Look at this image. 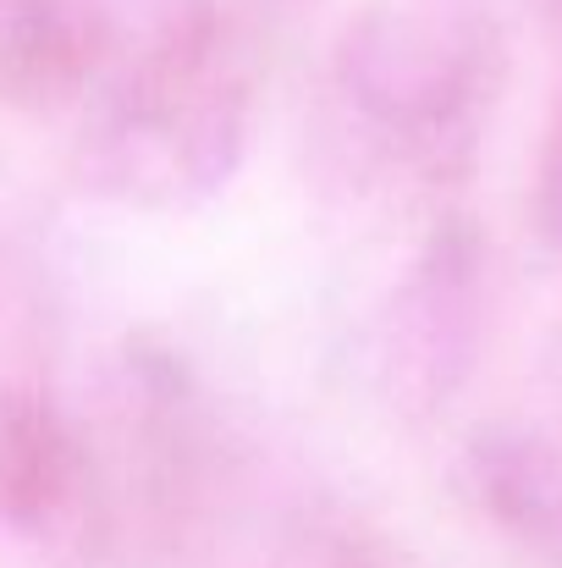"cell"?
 <instances>
[{"instance_id":"obj_1","label":"cell","mask_w":562,"mask_h":568,"mask_svg":"<svg viewBox=\"0 0 562 568\" xmlns=\"http://www.w3.org/2000/svg\"><path fill=\"white\" fill-rule=\"evenodd\" d=\"M486 508L562 564V453L541 442H480Z\"/></svg>"},{"instance_id":"obj_2","label":"cell","mask_w":562,"mask_h":568,"mask_svg":"<svg viewBox=\"0 0 562 568\" xmlns=\"http://www.w3.org/2000/svg\"><path fill=\"white\" fill-rule=\"evenodd\" d=\"M61 436L50 430V419L28 414L17 425L0 430V508L11 519H39L55 497H61Z\"/></svg>"},{"instance_id":"obj_3","label":"cell","mask_w":562,"mask_h":568,"mask_svg":"<svg viewBox=\"0 0 562 568\" xmlns=\"http://www.w3.org/2000/svg\"><path fill=\"white\" fill-rule=\"evenodd\" d=\"M541 221H546V237L562 243V122L546 144V161H541Z\"/></svg>"},{"instance_id":"obj_4","label":"cell","mask_w":562,"mask_h":568,"mask_svg":"<svg viewBox=\"0 0 562 568\" xmlns=\"http://www.w3.org/2000/svg\"><path fill=\"white\" fill-rule=\"evenodd\" d=\"M541 6H546V17H552V22L562 28V0H541Z\"/></svg>"}]
</instances>
